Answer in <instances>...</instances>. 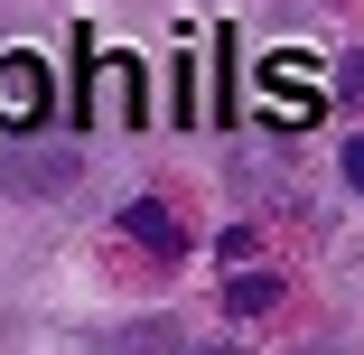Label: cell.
Returning a JSON list of instances; mask_svg holds the SVG:
<instances>
[{"mask_svg":"<svg viewBox=\"0 0 364 355\" xmlns=\"http://www.w3.org/2000/svg\"><path fill=\"white\" fill-rule=\"evenodd\" d=\"M262 309H280V271H243V280H225V318H262Z\"/></svg>","mask_w":364,"mask_h":355,"instance_id":"obj_5","label":"cell"},{"mask_svg":"<svg viewBox=\"0 0 364 355\" xmlns=\"http://www.w3.org/2000/svg\"><path fill=\"white\" fill-rule=\"evenodd\" d=\"M299 355H346V346H299Z\"/></svg>","mask_w":364,"mask_h":355,"instance_id":"obj_8","label":"cell"},{"mask_svg":"<svg viewBox=\"0 0 364 355\" xmlns=\"http://www.w3.org/2000/svg\"><path fill=\"white\" fill-rule=\"evenodd\" d=\"M122 225H131V243H150V253H178V216H168L159 196H140V206H131Z\"/></svg>","mask_w":364,"mask_h":355,"instance_id":"obj_6","label":"cell"},{"mask_svg":"<svg viewBox=\"0 0 364 355\" xmlns=\"http://www.w3.org/2000/svg\"><path fill=\"white\" fill-rule=\"evenodd\" d=\"M159 346H168V337H159V327H150V337H122V346H112V355H159Z\"/></svg>","mask_w":364,"mask_h":355,"instance_id":"obj_7","label":"cell"},{"mask_svg":"<svg viewBox=\"0 0 364 355\" xmlns=\"http://www.w3.org/2000/svg\"><path fill=\"white\" fill-rule=\"evenodd\" d=\"M262 112H271L280 131H318V122H327V94H318V56H299V47L262 56Z\"/></svg>","mask_w":364,"mask_h":355,"instance_id":"obj_1","label":"cell"},{"mask_svg":"<svg viewBox=\"0 0 364 355\" xmlns=\"http://www.w3.org/2000/svg\"><path fill=\"white\" fill-rule=\"evenodd\" d=\"M56 112V85H47V65L19 56V47H0V131H38Z\"/></svg>","mask_w":364,"mask_h":355,"instance_id":"obj_3","label":"cell"},{"mask_svg":"<svg viewBox=\"0 0 364 355\" xmlns=\"http://www.w3.org/2000/svg\"><path fill=\"white\" fill-rule=\"evenodd\" d=\"M187 355H225V346H187Z\"/></svg>","mask_w":364,"mask_h":355,"instance_id":"obj_9","label":"cell"},{"mask_svg":"<svg viewBox=\"0 0 364 355\" xmlns=\"http://www.w3.org/2000/svg\"><path fill=\"white\" fill-rule=\"evenodd\" d=\"M94 122L103 131H140V75H131V56L94 65Z\"/></svg>","mask_w":364,"mask_h":355,"instance_id":"obj_4","label":"cell"},{"mask_svg":"<svg viewBox=\"0 0 364 355\" xmlns=\"http://www.w3.org/2000/svg\"><path fill=\"white\" fill-rule=\"evenodd\" d=\"M75 150H38V140H19V131H0V187H19V196H65L75 187Z\"/></svg>","mask_w":364,"mask_h":355,"instance_id":"obj_2","label":"cell"}]
</instances>
